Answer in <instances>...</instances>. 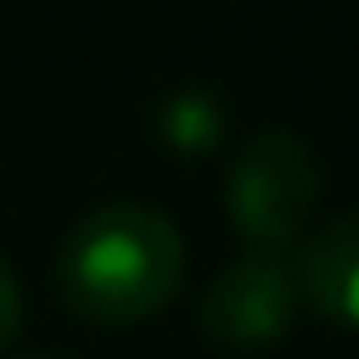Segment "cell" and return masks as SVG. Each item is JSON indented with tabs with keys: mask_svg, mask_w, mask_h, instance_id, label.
Returning a JSON list of instances; mask_svg holds the SVG:
<instances>
[{
	"mask_svg": "<svg viewBox=\"0 0 359 359\" xmlns=\"http://www.w3.org/2000/svg\"><path fill=\"white\" fill-rule=\"evenodd\" d=\"M53 280L74 317L133 327L164 312L185 285V233L148 201H101L64 233Z\"/></svg>",
	"mask_w": 359,
	"mask_h": 359,
	"instance_id": "cell-1",
	"label": "cell"
},
{
	"mask_svg": "<svg viewBox=\"0 0 359 359\" xmlns=\"http://www.w3.org/2000/svg\"><path fill=\"white\" fill-rule=\"evenodd\" d=\"M323 158L291 127H264L233 154L222 180L227 222L259 254H291L323 206Z\"/></svg>",
	"mask_w": 359,
	"mask_h": 359,
	"instance_id": "cell-2",
	"label": "cell"
},
{
	"mask_svg": "<svg viewBox=\"0 0 359 359\" xmlns=\"http://www.w3.org/2000/svg\"><path fill=\"white\" fill-rule=\"evenodd\" d=\"M302 291H296V259L291 254H259L243 248L233 264L201 291L196 323L212 348H269L275 338L291 333Z\"/></svg>",
	"mask_w": 359,
	"mask_h": 359,
	"instance_id": "cell-3",
	"label": "cell"
},
{
	"mask_svg": "<svg viewBox=\"0 0 359 359\" xmlns=\"http://www.w3.org/2000/svg\"><path fill=\"white\" fill-rule=\"evenodd\" d=\"M296 291L327 323L359 333V206L327 217L312 238L296 243Z\"/></svg>",
	"mask_w": 359,
	"mask_h": 359,
	"instance_id": "cell-4",
	"label": "cell"
},
{
	"mask_svg": "<svg viewBox=\"0 0 359 359\" xmlns=\"http://www.w3.org/2000/svg\"><path fill=\"white\" fill-rule=\"evenodd\" d=\"M227 133V106L212 85H175L154 101V137L175 154H206Z\"/></svg>",
	"mask_w": 359,
	"mask_h": 359,
	"instance_id": "cell-5",
	"label": "cell"
},
{
	"mask_svg": "<svg viewBox=\"0 0 359 359\" xmlns=\"http://www.w3.org/2000/svg\"><path fill=\"white\" fill-rule=\"evenodd\" d=\"M16 327H22V285H16L11 264L0 259V348L16 338Z\"/></svg>",
	"mask_w": 359,
	"mask_h": 359,
	"instance_id": "cell-6",
	"label": "cell"
},
{
	"mask_svg": "<svg viewBox=\"0 0 359 359\" xmlns=\"http://www.w3.org/2000/svg\"><path fill=\"white\" fill-rule=\"evenodd\" d=\"M22 359H69V354H48V348H43V354H22Z\"/></svg>",
	"mask_w": 359,
	"mask_h": 359,
	"instance_id": "cell-7",
	"label": "cell"
}]
</instances>
